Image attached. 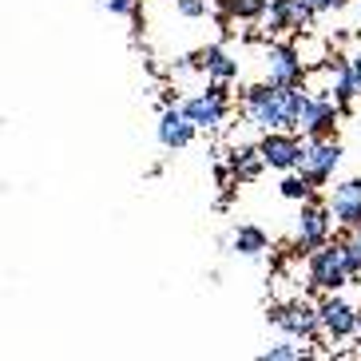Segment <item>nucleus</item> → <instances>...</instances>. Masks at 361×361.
Masks as SVG:
<instances>
[{"instance_id": "1", "label": "nucleus", "mask_w": 361, "mask_h": 361, "mask_svg": "<svg viewBox=\"0 0 361 361\" xmlns=\"http://www.w3.org/2000/svg\"><path fill=\"white\" fill-rule=\"evenodd\" d=\"M302 104H306V92H302V84H258L250 87L243 96V107L246 116H250V123H258V128L266 131H290L298 128V116H302Z\"/></svg>"}, {"instance_id": "2", "label": "nucleus", "mask_w": 361, "mask_h": 361, "mask_svg": "<svg viewBox=\"0 0 361 361\" xmlns=\"http://www.w3.org/2000/svg\"><path fill=\"white\" fill-rule=\"evenodd\" d=\"M357 274H361V258L350 250V243H326L318 250H310V286L314 290L334 294Z\"/></svg>"}, {"instance_id": "3", "label": "nucleus", "mask_w": 361, "mask_h": 361, "mask_svg": "<svg viewBox=\"0 0 361 361\" xmlns=\"http://www.w3.org/2000/svg\"><path fill=\"white\" fill-rule=\"evenodd\" d=\"M183 111L195 119V128L211 131L219 128L226 119V111H231V96H226V84L223 80H211L207 84V92H199V96H191L187 104H183Z\"/></svg>"}, {"instance_id": "4", "label": "nucleus", "mask_w": 361, "mask_h": 361, "mask_svg": "<svg viewBox=\"0 0 361 361\" xmlns=\"http://www.w3.org/2000/svg\"><path fill=\"white\" fill-rule=\"evenodd\" d=\"M270 322H274L286 338L298 341H314L322 334V314L306 302H286V306H274L270 310Z\"/></svg>"}, {"instance_id": "5", "label": "nucleus", "mask_w": 361, "mask_h": 361, "mask_svg": "<svg viewBox=\"0 0 361 361\" xmlns=\"http://www.w3.org/2000/svg\"><path fill=\"white\" fill-rule=\"evenodd\" d=\"M329 223H334V211L318 207V202H306L302 214H298V234H294V250L298 255H310L318 246L329 243Z\"/></svg>"}, {"instance_id": "6", "label": "nucleus", "mask_w": 361, "mask_h": 361, "mask_svg": "<svg viewBox=\"0 0 361 361\" xmlns=\"http://www.w3.org/2000/svg\"><path fill=\"white\" fill-rule=\"evenodd\" d=\"M338 163H341V147L326 135V139H310V143H306V155H302V167H298V171H302L314 187H322V183L334 179Z\"/></svg>"}, {"instance_id": "7", "label": "nucleus", "mask_w": 361, "mask_h": 361, "mask_svg": "<svg viewBox=\"0 0 361 361\" xmlns=\"http://www.w3.org/2000/svg\"><path fill=\"white\" fill-rule=\"evenodd\" d=\"M314 16H318V8L310 0H270L262 20L270 32H302L314 24Z\"/></svg>"}, {"instance_id": "8", "label": "nucleus", "mask_w": 361, "mask_h": 361, "mask_svg": "<svg viewBox=\"0 0 361 361\" xmlns=\"http://www.w3.org/2000/svg\"><path fill=\"white\" fill-rule=\"evenodd\" d=\"M338 111H341V104L334 96H306L302 116H298V128L306 131L310 139H326V135H334Z\"/></svg>"}, {"instance_id": "9", "label": "nucleus", "mask_w": 361, "mask_h": 361, "mask_svg": "<svg viewBox=\"0 0 361 361\" xmlns=\"http://www.w3.org/2000/svg\"><path fill=\"white\" fill-rule=\"evenodd\" d=\"M266 155V163L274 171H298L302 167V155H306V147H302V139L290 135V131H266V139L258 143Z\"/></svg>"}, {"instance_id": "10", "label": "nucleus", "mask_w": 361, "mask_h": 361, "mask_svg": "<svg viewBox=\"0 0 361 361\" xmlns=\"http://www.w3.org/2000/svg\"><path fill=\"white\" fill-rule=\"evenodd\" d=\"M266 80L270 84H302L306 80V64H302V56H298V48H290V44H274L270 52H266Z\"/></svg>"}, {"instance_id": "11", "label": "nucleus", "mask_w": 361, "mask_h": 361, "mask_svg": "<svg viewBox=\"0 0 361 361\" xmlns=\"http://www.w3.org/2000/svg\"><path fill=\"white\" fill-rule=\"evenodd\" d=\"M322 314V334L334 341H345L350 334H357V314L361 310H353L350 302H341V298H326L318 306Z\"/></svg>"}, {"instance_id": "12", "label": "nucleus", "mask_w": 361, "mask_h": 361, "mask_svg": "<svg viewBox=\"0 0 361 361\" xmlns=\"http://www.w3.org/2000/svg\"><path fill=\"white\" fill-rule=\"evenodd\" d=\"M195 131H199V128H195V119L187 116L183 107H167V111L159 116V143L167 151L187 147V143L195 139Z\"/></svg>"}, {"instance_id": "13", "label": "nucleus", "mask_w": 361, "mask_h": 361, "mask_svg": "<svg viewBox=\"0 0 361 361\" xmlns=\"http://www.w3.org/2000/svg\"><path fill=\"white\" fill-rule=\"evenodd\" d=\"M329 211H334V223H341L345 231L361 223V179H345L334 187V199H329Z\"/></svg>"}, {"instance_id": "14", "label": "nucleus", "mask_w": 361, "mask_h": 361, "mask_svg": "<svg viewBox=\"0 0 361 361\" xmlns=\"http://www.w3.org/2000/svg\"><path fill=\"white\" fill-rule=\"evenodd\" d=\"M187 60H191L195 68H202L211 80H223V84H231L234 75H238V60H231V52H226L223 44H211V48L187 56Z\"/></svg>"}, {"instance_id": "15", "label": "nucleus", "mask_w": 361, "mask_h": 361, "mask_svg": "<svg viewBox=\"0 0 361 361\" xmlns=\"http://www.w3.org/2000/svg\"><path fill=\"white\" fill-rule=\"evenodd\" d=\"M262 167H270L262 147H234L231 151V175L238 183H255L258 175H262Z\"/></svg>"}, {"instance_id": "16", "label": "nucleus", "mask_w": 361, "mask_h": 361, "mask_svg": "<svg viewBox=\"0 0 361 361\" xmlns=\"http://www.w3.org/2000/svg\"><path fill=\"white\" fill-rule=\"evenodd\" d=\"M266 234L258 231V226H238V231H234V250H238V255H246V258H258L266 250Z\"/></svg>"}, {"instance_id": "17", "label": "nucleus", "mask_w": 361, "mask_h": 361, "mask_svg": "<svg viewBox=\"0 0 361 361\" xmlns=\"http://www.w3.org/2000/svg\"><path fill=\"white\" fill-rule=\"evenodd\" d=\"M270 0H226V16H243V20H258L266 16Z\"/></svg>"}, {"instance_id": "18", "label": "nucleus", "mask_w": 361, "mask_h": 361, "mask_svg": "<svg viewBox=\"0 0 361 361\" xmlns=\"http://www.w3.org/2000/svg\"><path fill=\"white\" fill-rule=\"evenodd\" d=\"M282 195H286V199L310 202V195H314V183H310L302 171H298V175H286V179H282Z\"/></svg>"}, {"instance_id": "19", "label": "nucleus", "mask_w": 361, "mask_h": 361, "mask_svg": "<svg viewBox=\"0 0 361 361\" xmlns=\"http://www.w3.org/2000/svg\"><path fill=\"white\" fill-rule=\"evenodd\" d=\"M298 338H286V341H278V345H270V350L262 353L266 361H294V357H302V350L294 345Z\"/></svg>"}, {"instance_id": "20", "label": "nucleus", "mask_w": 361, "mask_h": 361, "mask_svg": "<svg viewBox=\"0 0 361 361\" xmlns=\"http://www.w3.org/2000/svg\"><path fill=\"white\" fill-rule=\"evenodd\" d=\"M107 12H116V16H131L139 24V0H104Z\"/></svg>"}, {"instance_id": "21", "label": "nucleus", "mask_w": 361, "mask_h": 361, "mask_svg": "<svg viewBox=\"0 0 361 361\" xmlns=\"http://www.w3.org/2000/svg\"><path fill=\"white\" fill-rule=\"evenodd\" d=\"M175 8H179L183 16L199 20V16H207V0H175Z\"/></svg>"}, {"instance_id": "22", "label": "nucleus", "mask_w": 361, "mask_h": 361, "mask_svg": "<svg viewBox=\"0 0 361 361\" xmlns=\"http://www.w3.org/2000/svg\"><path fill=\"white\" fill-rule=\"evenodd\" d=\"M310 4H314L318 12H338V8H345L350 0H310Z\"/></svg>"}, {"instance_id": "23", "label": "nucleus", "mask_w": 361, "mask_h": 361, "mask_svg": "<svg viewBox=\"0 0 361 361\" xmlns=\"http://www.w3.org/2000/svg\"><path fill=\"white\" fill-rule=\"evenodd\" d=\"M345 243H350V250L361 258V223H357V226H350V238H345Z\"/></svg>"}, {"instance_id": "24", "label": "nucleus", "mask_w": 361, "mask_h": 361, "mask_svg": "<svg viewBox=\"0 0 361 361\" xmlns=\"http://www.w3.org/2000/svg\"><path fill=\"white\" fill-rule=\"evenodd\" d=\"M353 72H357V84H361V52L353 56Z\"/></svg>"}, {"instance_id": "25", "label": "nucleus", "mask_w": 361, "mask_h": 361, "mask_svg": "<svg viewBox=\"0 0 361 361\" xmlns=\"http://www.w3.org/2000/svg\"><path fill=\"white\" fill-rule=\"evenodd\" d=\"M357 334H361V314H357Z\"/></svg>"}]
</instances>
